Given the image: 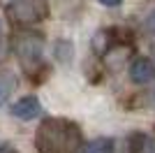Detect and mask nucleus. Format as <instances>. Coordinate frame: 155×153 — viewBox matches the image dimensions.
Returning a JSON list of instances; mask_svg holds the SVG:
<instances>
[{"mask_svg":"<svg viewBox=\"0 0 155 153\" xmlns=\"http://www.w3.org/2000/svg\"><path fill=\"white\" fill-rule=\"evenodd\" d=\"M84 144V132L70 118L49 116L37 125L35 148L37 153H79Z\"/></svg>","mask_w":155,"mask_h":153,"instance_id":"obj_1","label":"nucleus"},{"mask_svg":"<svg viewBox=\"0 0 155 153\" xmlns=\"http://www.w3.org/2000/svg\"><path fill=\"white\" fill-rule=\"evenodd\" d=\"M12 51L23 74L35 83L42 81V76L49 72L44 63V35L30 28H19L12 35Z\"/></svg>","mask_w":155,"mask_h":153,"instance_id":"obj_2","label":"nucleus"},{"mask_svg":"<svg viewBox=\"0 0 155 153\" xmlns=\"http://www.w3.org/2000/svg\"><path fill=\"white\" fill-rule=\"evenodd\" d=\"M7 19L16 25H32L39 23L49 16V5L46 0H0Z\"/></svg>","mask_w":155,"mask_h":153,"instance_id":"obj_3","label":"nucleus"},{"mask_svg":"<svg viewBox=\"0 0 155 153\" xmlns=\"http://www.w3.org/2000/svg\"><path fill=\"white\" fill-rule=\"evenodd\" d=\"M9 114H12L14 118H19V121H32V118H37V116L42 114V102L35 95H26V97H21V100L14 102L12 109H9Z\"/></svg>","mask_w":155,"mask_h":153,"instance_id":"obj_4","label":"nucleus"},{"mask_svg":"<svg viewBox=\"0 0 155 153\" xmlns=\"http://www.w3.org/2000/svg\"><path fill=\"white\" fill-rule=\"evenodd\" d=\"M130 79L139 86L155 81V63L150 58H134L130 65Z\"/></svg>","mask_w":155,"mask_h":153,"instance_id":"obj_5","label":"nucleus"},{"mask_svg":"<svg viewBox=\"0 0 155 153\" xmlns=\"http://www.w3.org/2000/svg\"><path fill=\"white\" fill-rule=\"evenodd\" d=\"M118 144H120V153H146L148 144H150V137H146L143 132H130Z\"/></svg>","mask_w":155,"mask_h":153,"instance_id":"obj_6","label":"nucleus"},{"mask_svg":"<svg viewBox=\"0 0 155 153\" xmlns=\"http://www.w3.org/2000/svg\"><path fill=\"white\" fill-rule=\"evenodd\" d=\"M79 153H114V139H109V137H97V139L88 141Z\"/></svg>","mask_w":155,"mask_h":153,"instance_id":"obj_7","label":"nucleus"},{"mask_svg":"<svg viewBox=\"0 0 155 153\" xmlns=\"http://www.w3.org/2000/svg\"><path fill=\"white\" fill-rule=\"evenodd\" d=\"M14 86H16V79H14L12 72H0V104H5L7 97L12 95Z\"/></svg>","mask_w":155,"mask_h":153,"instance_id":"obj_8","label":"nucleus"},{"mask_svg":"<svg viewBox=\"0 0 155 153\" xmlns=\"http://www.w3.org/2000/svg\"><path fill=\"white\" fill-rule=\"evenodd\" d=\"M70 53H72V46L67 39H60L58 46H56V58H58L60 63H67L70 60Z\"/></svg>","mask_w":155,"mask_h":153,"instance_id":"obj_9","label":"nucleus"},{"mask_svg":"<svg viewBox=\"0 0 155 153\" xmlns=\"http://www.w3.org/2000/svg\"><path fill=\"white\" fill-rule=\"evenodd\" d=\"M146 28H148L150 32H155V9L148 14V16H146Z\"/></svg>","mask_w":155,"mask_h":153,"instance_id":"obj_10","label":"nucleus"},{"mask_svg":"<svg viewBox=\"0 0 155 153\" xmlns=\"http://www.w3.org/2000/svg\"><path fill=\"white\" fill-rule=\"evenodd\" d=\"M0 153H19L16 148L12 146V144H7V141H2L0 139Z\"/></svg>","mask_w":155,"mask_h":153,"instance_id":"obj_11","label":"nucleus"},{"mask_svg":"<svg viewBox=\"0 0 155 153\" xmlns=\"http://www.w3.org/2000/svg\"><path fill=\"white\" fill-rule=\"evenodd\" d=\"M100 2H102L104 7H120V2H123V0H100Z\"/></svg>","mask_w":155,"mask_h":153,"instance_id":"obj_12","label":"nucleus"},{"mask_svg":"<svg viewBox=\"0 0 155 153\" xmlns=\"http://www.w3.org/2000/svg\"><path fill=\"white\" fill-rule=\"evenodd\" d=\"M5 58V49H2V39H0V60Z\"/></svg>","mask_w":155,"mask_h":153,"instance_id":"obj_13","label":"nucleus"}]
</instances>
